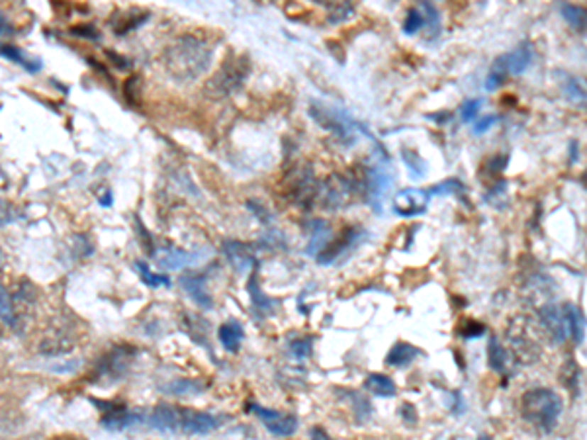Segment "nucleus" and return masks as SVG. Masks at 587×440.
Listing matches in <instances>:
<instances>
[{"mask_svg": "<svg viewBox=\"0 0 587 440\" xmlns=\"http://www.w3.org/2000/svg\"><path fill=\"white\" fill-rule=\"evenodd\" d=\"M312 346H314V339L312 336H298L294 341H290V352L298 358L304 361L312 354Z\"/></svg>", "mask_w": 587, "mask_h": 440, "instance_id": "nucleus-35", "label": "nucleus"}, {"mask_svg": "<svg viewBox=\"0 0 587 440\" xmlns=\"http://www.w3.org/2000/svg\"><path fill=\"white\" fill-rule=\"evenodd\" d=\"M214 51L206 41L194 35H182L165 49L163 67L178 82H192L208 71Z\"/></svg>", "mask_w": 587, "mask_h": 440, "instance_id": "nucleus-1", "label": "nucleus"}, {"mask_svg": "<svg viewBox=\"0 0 587 440\" xmlns=\"http://www.w3.org/2000/svg\"><path fill=\"white\" fill-rule=\"evenodd\" d=\"M505 182H498V185L491 188L490 192L485 194V200L490 202L491 206L501 208V196H505Z\"/></svg>", "mask_w": 587, "mask_h": 440, "instance_id": "nucleus-40", "label": "nucleus"}, {"mask_svg": "<svg viewBox=\"0 0 587 440\" xmlns=\"http://www.w3.org/2000/svg\"><path fill=\"white\" fill-rule=\"evenodd\" d=\"M564 411L562 397L548 387H534L521 400V413L529 423L537 424L540 431L550 432Z\"/></svg>", "mask_w": 587, "mask_h": 440, "instance_id": "nucleus-2", "label": "nucleus"}, {"mask_svg": "<svg viewBox=\"0 0 587 440\" xmlns=\"http://www.w3.org/2000/svg\"><path fill=\"white\" fill-rule=\"evenodd\" d=\"M247 290H249V296H251V304L255 305V309L260 313H265V315H268V313H273L276 307H278V304L274 302L273 297H268L263 292V288H260V284H258V273L257 270H253V274H251V280H249V286H247Z\"/></svg>", "mask_w": 587, "mask_h": 440, "instance_id": "nucleus-20", "label": "nucleus"}, {"mask_svg": "<svg viewBox=\"0 0 587 440\" xmlns=\"http://www.w3.org/2000/svg\"><path fill=\"white\" fill-rule=\"evenodd\" d=\"M0 55L6 57L10 61H16L18 65L26 67L28 71H40L41 69V61H30L28 57L24 55V51L20 48H12V45H0Z\"/></svg>", "mask_w": 587, "mask_h": 440, "instance_id": "nucleus-27", "label": "nucleus"}, {"mask_svg": "<svg viewBox=\"0 0 587 440\" xmlns=\"http://www.w3.org/2000/svg\"><path fill=\"white\" fill-rule=\"evenodd\" d=\"M136 268L137 273H139V276H141V280H143L147 286H151V288H161V286L167 288V286H170V278L167 274L153 273L145 263H136Z\"/></svg>", "mask_w": 587, "mask_h": 440, "instance_id": "nucleus-29", "label": "nucleus"}, {"mask_svg": "<svg viewBox=\"0 0 587 440\" xmlns=\"http://www.w3.org/2000/svg\"><path fill=\"white\" fill-rule=\"evenodd\" d=\"M249 72V65L245 59H234V63H226V67L217 72L209 82V90L219 97V94H229L241 87Z\"/></svg>", "mask_w": 587, "mask_h": 440, "instance_id": "nucleus-6", "label": "nucleus"}, {"mask_svg": "<svg viewBox=\"0 0 587 440\" xmlns=\"http://www.w3.org/2000/svg\"><path fill=\"white\" fill-rule=\"evenodd\" d=\"M402 159L405 163V167L410 168V172L413 178H423L427 172V163L423 160V157L419 155L417 151L413 149H402Z\"/></svg>", "mask_w": 587, "mask_h": 440, "instance_id": "nucleus-28", "label": "nucleus"}, {"mask_svg": "<svg viewBox=\"0 0 587 440\" xmlns=\"http://www.w3.org/2000/svg\"><path fill=\"white\" fill-rule=\"evenodd\" d=\"M429 200H431V196L427 190L405 188V190H400L395 194L392 208L400 217H417L421 214H425Z\"/></svg>", "mask_w": 587, "mask_h": 440, "instance_id": "nucleus-8", "label": "nucleus"}, {"mask_svg": "<svg viewBox=\"0 0 587 440\" xmlns=\"http://www.w3.org/2000/svg\"><path fill=\"white\" fill-rule=\"evenodd\" d=\"M507 351L499 344L498 336H490V343H488V362H490L491 370L495 372H505L507 368Z\"/></svg>", "mask_w": 587, "mask_h": 440, "instance_id": "nucleus-24", "label": "nucleus"}, {"mask_svg": "<svg viewBox=\"0 0 587 440\" xmlns=\"http://www.w3.org/2000/svg\"><path fill=\"white\" fill-rule=\"evenodd\" d=\"M499 120H501V116H498V114H490V116H485L483 120L478 121L472 131H474L476 136H482L485 131H490L491 126H495Z\"/></svg>", "mask_w": 587, "mask_h": 440, "instance_id": "nucleus-39", "label": "nucleus"}, {"mask_svg": "<svg viewBox=\"0 0 587 440\" xmlns=\"http://www.w3.org/2000/svg\"><path fill=\"white\" fill-rule=\"evenodd\" d=\"M0 336H2V331H0Z\"/></svg>", "mask_w": 587, "mask_h": 440, "instance_id": "nucleus-49", "label": "nucleus"}, {"mask_svg": "<svg viewBox=\"0 0 587 440\" xmlns=\"http://www.w3.org/2000/svg\"><path fill=\"white\" fill-rule=\"evenodd\" d=\"M9 30V24H6V20H4V16L0 14V33H4Z\"/></svg>", "mask_w": 587, "mask_h": 440, "instance_id": "nucleus-46", "label": "nucleus"}, {"mask_svg": "<svg viewBox=\"0 0 587 440\" xmlns=\"http://www.w3.org/2000/svg\"><path fill=\"white\" fill-rule=\"evenodd\" d=\"M345 397L351 401V407L354 409V413H356V417H358L361 421H364V419H368V417L372 415V403L366 400L362 393L349 392V390H346Z\"/></svg>", "mask_w": 587, "mask_h": 440, "instance_id": "nucleus-31", "label": "nucleus"}, {"mask_svg": "<svg viewBox=\"0 0 587 440\" xmlns=\"http://www.w3.org/2000/svg\"><path fill=\"white\" fill-rule=\"evenodd\" d=\"M167 390L172 395H198L204 390V384L198 382V380H186V378H182V380L172 382Z\"/></svg>", "mask_w": 587, "mask_h": 440, "instance_id": "nucleus-32", "label": "nucleus"}, {"mask_svg": "<svg viewBox=\"0 0 587 440\" xmlns=\"http://www.w3.org/2000/svg\"><path fill=\"white\" fill-rule=\"evenodd\" d=\"M560 12H562L564 20L568 22V24L576 30V32L583 33L586 32V24H587V18H586V9L583 6H578V4H562L560 6Z\"/></svg>", "mask_w": 587, "mask_h": 440, "instance_id": "nucleus-23", "label": "nucleus"}, {"mask_svg": "<svg viewBox=\"0 0 587 440\" xmlns=\"http://www.w3.org/2000/svg\"><path fill=\"white\" fill-rule=\"evenodd\" d=\"M540 321H542V327L547 329L548 335L552 336V341L556 344H562L568 339V329H566V319H564L562 307H558L554 304L544 305L539 312Z\"/></svg>", "mask_w": 587, "mask_h": 440, "instance_id": "nucleus-10", "label": "nucleus"}, {"mask_svg": "<svg viewBox=\"0 0 587 440\" xmlns=\"http://www.w3.org/2000/svg\"><path fill=\"white\" fill-rule=\"evenodd\" d=\"M354 12L353 4L349 2H335L329 6V24H339L346 20V16H351Z\"/></svg>", "mask_w": 587, "mask_h": 440, "instance_id": "nucleus-37", "label": "nucleus"}, {"mask_svg": "<svg viewBox=\"0 0 587 440\" xmlns=\"http://www.w3.org/2000/svg\"><path fill=\"white\" fill-rule=\"evenodd\" d=\"M425 28V18L421 14L419 9H410L405 14V22H403V33L405 35H415V33Z\"/></svg>", "mask_w": 587, "mask_h": 440, "instance_id": "nucleus-34", "label": "nucleus"}, {"mask_svg": "<svg viewBox=\"0 0 587 440\" xmlns=\"http://www.w3.org/2000/svg\"><path fill=\"white\" fill-rule=\"evenodd\" d=\"M427 118L433 121H439V123H443V121H446L449 118H451V114H443V116H427Z\"/></svg>", "mask_w": 587, "mask_h": 440, "instance_id": "nucleus-44", "label": "nucleus"}, {"mask_svg": "<svg viewBox=\"0 0 587 440\" xmlns=\"http://www.w3.org/2000/svg\"><path fill=\"white\" fill-rule=\"evenodd\" d=\"M147 421H149V424H151L153 429H157V431H178V407H170V405L155 407L153 413L149 415Z\"/></svg>", "mask_w": 587, "mask_h": 440, "instance_id": "nucleus-17", "label": "nucleus"}, {"mask_svg": "<svg viewBox=\"0 0 587 440\" xmlns=\"http://www.w3.org/2000/svg\"><path fill=\"white\" fill-rule=\"evenodd\" d=\"M155 260L163 268H169V270H178V268H185L188 264H192L196 260V256L192 253H186L182 248L175 247V245H165V247L157 248L155 253Z\"/></svg>", "mask_w": 587, "mask_h": 440, "instance_id": "nucleus-14", "label": "nucleus"}, {"mask_svg": "<svg viewBox=\"0 0 587 440\" xmlns=\"http://www.w3.org/2000/svg\"><path fill=\"white\" fill-rule=\"evenodd\" d=\"M562 88H564V92H566V97L570 98L574 104H579V106L586 104V88H583V84H581L576 77L564 75Z\"/></svg>", "mask_w": 587, "mask_h": 440, "instance_id": "nucleus-26", "label": "nucleus"}, {"mask_svg": "<svg viewBox=\"0 0 587 440\" xmlns=\"http://www.w3.org/2000/svg\"><path fill=\"white\" fill-rule=\"evenodd\" d=\"M217 336H219V343L221 346L229 352H237L239 346H241V341L245 339V331H243V325L239 321H227L224 323L219 331H217Z\"/></svg>", "mask_w": 587, "mask_h": 440, "instance_id": "nucleus-19", "label": "nucleus"}, {"mask_svg": "<svg viewBox=\"0 0 587 440\" xmlns=\"http://www.w3.org/2000/svg\"><path fill=\"white\" fill-rule=\"evenodd\" d=\"M0 321L6 323L9 327H16L18 315L14 309V299L9 294V290L0 286Z\"/></svg>", "mask_w": 587, "mask_h": 440, "instance_id": "nucleus-25", "label": "nucleus"}, {"mask_svg": "<svg viewBox=\"0 0 587 440\" xmlns=\"http://www.w3.org/2000/svg\"><path fill=\"white\" fill-rule=\"evenodd\" d=\"M219 427V419L204 411L178 407V431L190 434H208Z\"/></svg>", "mask_w": 587, "mask_h": 440, "instance_id": "nucleus-9", "label": "nucleus"}, {"mask_svg": "<svg viewBox=\"0 0 587 440\" xmlns=\"http://www.w3.org/2000/svg\"><path fill=\"white\" fill-rule=\"evenodd\" d=\"M182 288L188 296L192 297L194 304H198L204 309H212L214 307V299L209 296L208 286H206V276L198 273H190L182 276Z\"/></svg>", "mask_w": 587, "mask_h": 440, "instance_id": "nucleus-13", "label": "nucleus"}, {"mask_svg": "<svg viewBox=\"0 0 587 440\" xmlns=\"http://www.w3.org/2000/svg\"><path fill=\"white\" fill-rule=\"evenodd\" d=\"M53 440H72V439H53Z\"/></svg>", "mask_w": 587, "mask_h": 440, "instance_id": "nucleus-48", "label": "nucleus"}, {"mask_svg": "<svg viewBox=\"0 0 587 440\" xmlns=\"http://www.w3.org/2000/svg\"><path fill=\"white\" fill-rule=\"evenodd\" d=\"M141 421H143V415H141V413L128 411V407H120L112 409V411L102 419V427H104V429H110V431H124V429H129V427H133V424H139Z\"/></svg>", "mask_w": 587, "mask_h": 440, "instance_id": "nucleus-15", "label": "nucleus"}, {"mask_svg": "<svg viewBox=\"0 0 587 440\" xmlns=\"http://www.w3.org/2000/svg\"><path fill=\"white\" fill-rule=\"evenodd\" d=\"M221 251H224L226 258L237 273H247V270H251V266L255 264V256H253V251H251L247 243H241V241L235 239L224 241Z\"/></svg>", "mask_w": 587, "mask_h": 440, "instance_id": "nucleus-11", "label": "nucleus"}, {"mask_svg": "<svg viewBox=\"0 0 587 440\" xmlns=\"http://www.w3.org/2000/svg\"><path fill=\"white\" fill-rule=\"evenodd\" d=\"M421 14L425 18V26L429 28L431 38H437L441 33V12L431 2H421Z\"/></svg>", "mask_w": 587, "mask_h": 440, "instance_id": "nucleus-30", "label": "nucleus"}, {"mask_svg": "<svg viewBox=\"0 0 587 440\" xmlns=\"http://www.w3.org/2000/svg\"><path fill=\"white\" fill-rule=\"evenodd\" d=\"M309 231H312V237H309V243H307L306 253L309 256H317L319 251H323V248L327 247V243H329L331 227L323 219H314V221H309Z\"/></svg>", "mask_w": 587, "mask_h": 440, "instance_id": "nucleus-18", "label": "nucleus"}, {"mask_svg": "<svg viewBox=\"0 0 587 440\" xmlns=\"http://www.w3.org/2000/svg\"><path fill=\"white\" fill-rule=\"evenodd\" d=\"M483 104H485L483 98H470V100H466V102L462 104V108H460V118H462V121H464V123H470V121L478 116V112L482 110Z\"/></svg>", "mask_w": 587, "mask_h": 440, "instance_id": "nucleus-36", "label": "nucleus"}, {"mask_svg": "<svg viewBox=\"0 0 587 440\" xmlns=\"http://www.w3.org/2000/svg\"><path fill=\"white\" fill-rule=\"evenodd\" d=\"M2 256L4 255H2V248H0V263H2Z\"/></svg>", "mask_w": 587, "mask_h": 440, "instance_id": "nucleus-47", "label": "nucleus"}, {"mask_svg": "<svg viewBox=\"0 0 587 440\" xmlns=\"http://www.w3.org/2000/svg\"><path fill=\"white\" fill-rule=\"evenodd\" d=\"M309 116H312L325 131H331L333 136L337 137V139H341V141L346 145H353L354 141H356V133H358V131L364 133L368 139H372V141H376L368 129L364 128L362 123H358L354 118H351V114L341 110V108L322 104V102H312V106H309Z\"/></svg>", "mask_w": 587, "mask_h": 440, "instance_id": "nucleus-3", "label": "nucleus"}, {"mask_svg": "<svg viewBox=\"0 0 587 440\" xmlns=\"http://www.w3.org/2000/svg\"><path fill=\"white\" fill-rule=\"evenodd\" d=\"M247 208L260 219V224H270V214H268V209H266L265 206H260L258 202L251 200L247 202Z\"/></svg>", "mask_w": 587, "mask_h": 440, "instance_id": "nucleus-41", "label": "nucleus"}, {"mask_svg": "<svg viewBox=\"0 0 587 440\" xmlns=\"http://www.w3.org/2000/svg\"><path fill=\"white\" fill-rule=\"evenodd\" d=\"M485 333V327L478 321H468L464 327H460V335L466 336V339H478Z\"/></svg>", "mask_w": 587, "mask_h": 440, "instance_id": "nucleus-38", "label": "nucleus"}, {"mask_svg": "<svg viewBox=\"0 0 587 440\" xmlns=\"http://www.w3.org/2000/svg\"><path fill=\"white\" fill-rule=\"evenodd\" d=\"M421 351L417 346H413L410 343H395L392 346V351L388 352L386 362L390 366H407L411 362L417 358Z\"/></svg>", "mask_w": 587, "mask_h": 440, "instance_id": "nucleus-21", "label": "nucleus"}, {"mask_svg": "<svg viewBox=\"0 0 587 440\" xmlns=\"http://www.w3.org/2000/svg\"><path fill=\"white\" fill-rule=\"evenodd\" d=\"M562 312L564 319H566V329L570 333L571 341L576 344H581L583 339H586V317H583V312L574 304L564 305Z\"/></svg>", "mask_w": 587, "mask_h": 440, "instance_id": "nucleus-16", "label": "nucleus"}, {"mask_svg": "<svg viewBox=\"0 0 587 440\" xmlns=\"http://www.w3.org/2000/svg\"><path fill=\"white\" fill-rule=\"evenodd\" d=\"M570 151H571V163H576V160H578V143H576V141H571L570 143Z\"/></svg>", "mask_w": 587, "mask_h": 440, "instance_id": "nucleus-45", "label": "nucleus"}, {"mask_svg": "<svg viewBox=\"0 0 587 440\" xmlns=\"http://www.w3.org/2000/svg\"><path fill=\"white\" fill-rule=\"evenodd\" d=\"M309 436H312V440H333L327 432L323 431L322 427H314L312 432H309Z\"/></svg>", "mask_w": 587, "mask_h": 440, "instance_id": "nucleus-43", "label": "nucleus"}, {"mask_svg": "<svg viewBox=\"0 0 587 440\" xmlns=\"http://www.w3.org/2000/svg\"><path fill=\"white\" fill-rule=\"evenodd\" d=\"M466 190L464 185L456 180V178H449V180H443L439 185H434L433 188H429L427 192L429 196H454V194H462Z\"/></svg>", "mask_w": 587, "mask_h": 440, "instance_id": "nucleus-33", "label": "nucleus"}, {"mask_svg": "<svg viewBox=\"0 0 587 440\" xmlns=\"http://www.w3.org/2000/svg\"><path fill=\"white\" fill-rule=\"evenodd\" d=\"M394 182V176L390 172V168L384 165H372L371 168H366L364 172V194H366V200L372 206L374 211H382V198L386 196L390 190V186Z\"/></svg>", "mask_w": 587, "mask_h": 440, "instance_id": "nucleus-5", "label": "nucleus"}, {"mask_svg": "<svg viewBox=\"0 0 587 440\" xmlns=\"http://www.w3.org/2000/svg\"><path fill=\"white\" fill-rule=\"evenodd\" d=\"M358 237H361V229H356V227H351V229L343 231L337 241L327 243V247L323 248L322 253L315 256V258H317V263L333 264L335 260H337L339 256L345 255V251H349V248L353 247Z\"/></svg>", "mask_w": 587, "mask_h": 440, "instance_id": "nucleus-12", "label": "nucleus"}, {"mask_svg": "<svg viewBox=\"0 0 587 440\" xmlns=\"http://www.w3.org/2000/svg\"><path fill=\"white\" fill-rule=\"evenodd\" d=\"M402 413H403V421H405L407 424L413 427V424L417 423V413H415V407H413L411 403H405V405H403Z\"/></svg>", "mask_w": 587, "mask_h": 440, "instance_id": "nucleus-42", "label": "nucleus"}, {"mask_svg": "<svg viewBox=\"0 0 587 440\" xmlns=\"http://www.w3.org/2000/svg\"><path fill=\"white\" fill-rule=\"evenodd\" d=\"M251 411L265 423V429L273 432L274 436H292L298 431L300 421L296 415H282L280 411L260 407L257 403H251Z\"/></svg>", "mask_w": 587, "mask_h": 440, "instance_id": "nucleus-7", "label": "nucleus"}, {"mask_svg": "<svg viewBox=\"0 0 587 440\" xmlns=\"http://www.w3.org/2000/svg\"><path fill=\"white\" fill-rule=\"evenodd\" d=\"M532 61V48L531 43H521L519 48L509 51L505 55L498 57L493 65H491L490 75L485 77V82H483V88L488 92H495L498 88H501V84L505 82L507 77H517V75H523L529 65Z\"/></svg>", "mask_w": 587, "mask_h": 440, "instance_id": "nucleus-4", "label": "nucleus"}, {"mask_svg": "<svg viewBox=\"0 0 587 440\" xmlns=\"http://www.w3.org/2000/svg\"><path fill=\"white\" fill-rule=\"evenodd\" d=\"M364 387L374 395H380V397H394L395 392H397L394 380L386 376V374H371L364 382Z\"/></svg>", "mask_w": 587, "mask_h": 440, "instance_id": "nucleus-22", "label": "nucleus"}]
</instances>
